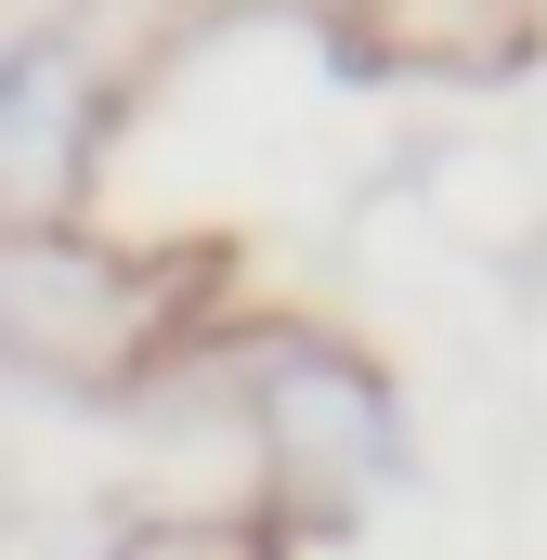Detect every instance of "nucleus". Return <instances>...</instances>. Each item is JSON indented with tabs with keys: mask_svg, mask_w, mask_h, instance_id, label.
<instances>
[{
	"mask_svg": "<svg viewBox=\"0 0 547 560\" xmlns=\"http://www.w3.org/2000/svg\"><path fill=\"white\" fill-rule=\"evenodd\" d=\"M79 156H92V52H79V26L0 39V235L53 222Z\"/></svg>",
	"mask_w": 547,
	"mask_h": 560,
	"instance_id": "2",
	"label": "nucleus"
},
{
	"mask_svg": "<svg viewBox=\"0 0 547 560\" xmlns=\"http://www.w3.org/2000/svg\"><path fill=\"white\" fill-rule=\"evenodd\" d=\"M261 430H274V456H287L313 495H365V482L392 469V392H379L352 352H326V339L261 352Z\"/></svg>",
	"mask_w": 547,
	"mask_h": 560,
	"instance_id": "3",
	"label": "nucleus"
},
{
	"mask_svg": "<svg viewBox=\"0 0 547 560\" xmlns=\"http://www.w3.org/2000/svg\"><path fill=\"white\" fill-rule=\"evenodd\" d=\"M143 352H156V287H143V261L66 235V222L0 235V365H26L53 392H131Z\"/></svg>",
	"mask_w": 547,
	"mask_h": 560,
	"instance_id": "1",
	"label": "nucleus"
}]
</instances>
